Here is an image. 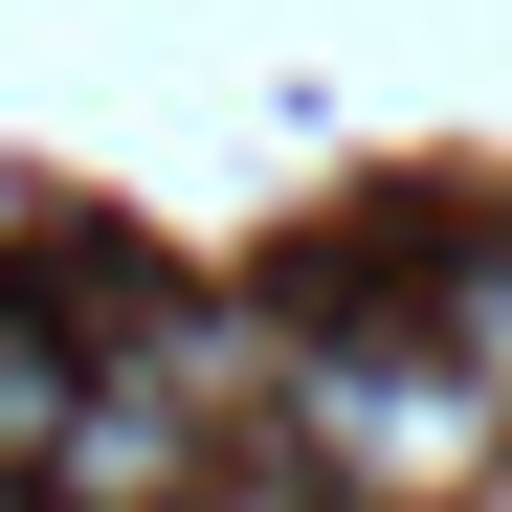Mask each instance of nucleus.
<instances>
[{"label":"nucleus","instance_id":"3","mask_svg":"<svg viewBox=\"0 0 512 512\" xmlns=\"http://www.w3.org/2000/svg\"><path fill=\"white\" fill-rule=\"evenodd\" d=\"M446 357L512 401V245H468V268H446Z\"/></svg>","mask_w":512,"mask_h":512},{"label":"nucleus","instance_id":"2","mask_svg":"<svg viewBox=\"0 0 512 512\" xmlns=\"http://www.w3.org/2000/svg\"><path fill=\"white\" fill-rule=\"evenodd\" d=\"M201 334H179V357H134V379H90V401H67V446H45V512H179L201 490Z\"/></svg>","mask_w":512,"mask_h":512},{"label":"nucleus","instance_id":"4","mask_svg":"<svg viewBox=\"0 0 512 512\" xmlns=\"http://www.w3.org/2000/svg\"><path fill=\"white\" fill-rule=\"evenodd\" d=\"M0 512H45V490H0Z\"/></svg>","mask_w":512,"mask_h":512},{"label":"nucleus","instance_id":"1","mask_svg":"<svg viewBox=\"0 0 512 512\" xmlns=\"http://www.w3.org/2000/svg\"><path fill=\"white\" fill-rule=\"evenodd\" d=\"M268 401H290L312 490H357V512H446V490H490V446H512V401L446 357V334H312Z\"/></svg>","mask_w":512,"mask_h":512}]
</instances>
